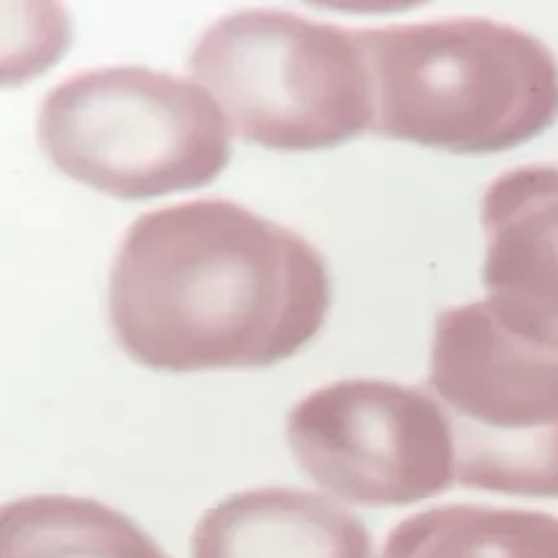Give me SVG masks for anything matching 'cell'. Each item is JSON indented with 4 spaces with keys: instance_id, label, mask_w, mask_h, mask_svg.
<instances>
[{
    "instance_id": "obj_1",
    "label": "cell",
    "mask_w": 558,
    "mask_h": 558,
    "mask_svg": "<svg viewBox=\"0 0 558 558\" xmlns=\"http://www.w3.org/2000/svg\"><path fill=\"white\" fill-rule=\"evenodd\" d=\"M330 299L315 244L210 197L131 223L112 265L110 325L148 369H263L317 338Z\"/></svg>"
},
{
    "instance_id": "obj_2",
    "label": "cell",
    "mask_w": 558,
    "mask_h": 558,
    "mask_svg": "<svg viewBox=\"0 0 558 558\" xmlns=\"http://www.w3.org/2000/svg\"><path fill=\"white\" fill-rule=\"evenodd\" d=\"M372 68L374 133L449 154L520 146L558 118V63L492 19L356 29Z\"/></svg>"
},
{
    "instance_id": "obj_3",
    "label": "cell",
    "mask_w": 558,
    "mask_h": 558,
    "mask_svg": "<svg viewBox=\"0 0 558 558\" xmlns=\"http://www.w3.org/2000/svg\"><path fill=\"white\" fill-rule=\"evenodd\" d=\"M37 135L60 172L122 201L197 190L231 159L219 101L201 84L141 65L63 81L43 101Z\"/></svg>"
},
{
    "instance_id": "obj_4",
    "label": "cell",
    "mask_w": 558,
    "mask_h": 558,
    "mask_svg": "<svg viewBox=\"0 0 558 558\" xmlns=\"http://www.w3.org/2000/svg\"><path fill=\"white\" fill-rule=\"evenodd\" d=\"M190 73L240 138L319 151L374 128L372 68L356 32L286 11H240L203 32Z\"/></svg>"
},
{
    "instance_id": "obj_5",
    "label": "cell",
    "mask_w": 558,
    "mask_h": 558,
    "mask_svg": "<svg viewBox=\"0 0 558 558\" xmlns=\"http://www.w3.org/2000/svg\"><path fill=\"white\" fill-rule=\"evenodd\" d=\"M426 387L452 428L460 486L558 499V349L504 328L486 302L449 307Z\"/></svg>"
},
{
    "instance_id": "obj_6",
    "label": "cell",
    "mask_w": 558,
    "mask_h": 558,
    "mask_svg": "<svg viewBox=\"0 0 558 558\" xmlns=\"http://www.w3.org/2000/svg\"><path fill=\"white\" fill-rule=\"evenodd\" d=\"M286 439L304 473L359 507H408L458 481L449 421L434 395L340 379L291 408Z\"/></svg>"
},
{
    "instance_id": "obj_7",
    "label": "cell",
    "mask_w": 558,
    "mask_h": 558,
    "mask_svg": "<svg viewBox=\"0 0 558 558\" xmlns=\"http://www.w3.org/2000/svg\"><path fill=\"white\" fill-rule=\"evenodd\" d=\"M483 283L496 319L558 349V167L504 172L483 195Z\"/></svg>"
},
{
    "instance_id": "obj_8",
    "label": "cell",
    "mask_w": 558,
    "mask_h": 558,
    "mask_svg": "<svg viewBox=\"0 0 558 558\" xmlns=\"http://www.w3.org/2000/svg\"><path fill=\"white\" fill-rule=\"evenodd\" d=\"M193 558H374L369 530L328 496L255 488L210 507L190 537Z\"/></svg>"
},
{
    "instance_id": "obj_9",
    "label": "cell",
    "mask_w": 558,
    "mask_h": 558,
    "mask_svg": "<svg viewBox=\"0 0 558 558\" xmlns=\"http://www.w3.org/2000/svg\"><path fill=\"white\" fill-rule=\"evenodd\" d=\"M0 558H172L128 514L84 496H24L0 514Z\"/></svg>"
},
{
    "instance_id": "obj_10",
    "label": "cell",
    "mask_w": 558,
    "mask_h": 558,
    "mask_svg": "<svg viewBox=\"0 0 558 558\" xmlns=\"http://www.w3.org/2000/svg\"><path fill=\"white\" fill-rule=\"evenodd\" d=\"M383 558H558V517L447 504L395 525Z\"/></svg>"
}]
</instances>
